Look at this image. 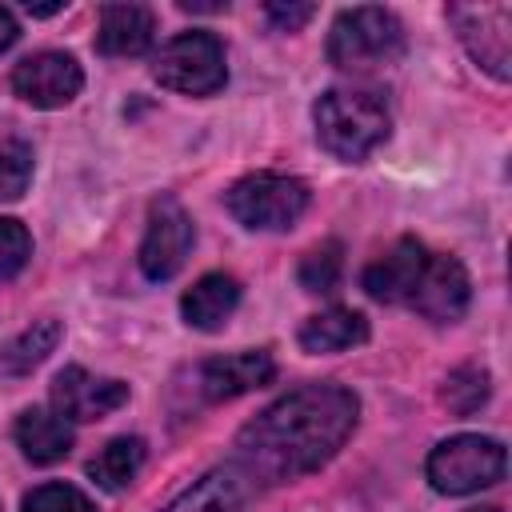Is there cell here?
Masks as SVG:
<instances>
[{"label": "cell", "mask_w": 512, "mask_h": 512, "mask_svg": "<svg viewBox=\"0 0 512 512\" xmlns=\"http://www.w3.org/2000/svg\"><path fill=\"white\" fill-rule=\"evenodd\" d=\"M32 256V236L20 220L12 216H0V280L16 276Z\"/></svg>", "instance_id": "25"}, {"label": "cell", "mask_w": 512, "mask_h": 512, "mask_svg": "<svg viewBox=\"0 0 512 512\" xmlns=\"http://www.w3.org/2000/svg\"><path fill=\"white\" fill-rule=\"evenodd\" d=\"M312 120L320 144L340 160H364L372 148L388 140L392 128L384 100L376 92H352V88L324 92L312 108Z\"/></svg>", "instance_id": "2"}, {"label": "cell", "mask_w": 512, "mask_h": 512, "mask_svg": "<svg viewBox=\"0 0 512 512\" xmlns=\"http://www.w3.org/2000/svg\"><path fill=\"white\" fill-rule=\"evenodd\" d=\"M468 512H500V508H492V504H488V508H468Z\"/></svg>", "instance_id": "29"}, {"label": "cell", "mask_w": 512, "mask_h": 512, "mask_svg": "<svg viewBox=\"0 0 512 512\" xmlns=\"http://www.w3.org/2000/svg\"><path fill=\"white\" fill-rule=\"evenodd\" d=\"M468 296H472V284H468L464 264L456 256L428 252V264L408 296V308H416L432 324H452L468 312Z\"/></svg>", "instance_id": "10"}, {"label": "cell", "mask_w": 512, "mask_h": 512, "mask_svg": "<svg viewBox=\"0 0 512 512\" xmlns=\"http://www.w3.org/2000/svg\"><path fill=\"white\" fill-rule=\"evenodd\" d=\"M16 444L32 464H56L72 448V428L60 412L48 408H28L16 420Z\"/></svg>", "instance_id": "17"}, {"label": "cell", "mask_w": 512, "mask_h": 512, "mask_svg": "<svg viewBox=\"0 0 512 512\" xmlns=\"http://www.w3.org/2000/svg\"><path fill=\"white\" fill-rule=\"evenodd\" d=\"M152 76L184 96H212L224 88L228 68H224V48L212 32H180L172 36L152 64Z\"/></svg>", "instance_id": "6"}, {"label": "cell", "mask_w": 512, "mask_h": 512, "mask_svg": "<svg viewBox=\"0 0 512 512\" xmlns=\"http://www.w3.org/2000/svg\"><path fill=\"white\" fill-rule=\"evenodd\" d=\"M156 36V16L144 4H104L100 8V28H96V48L104 56H140L152 48Z\"/></svg>", "instance_id": "15"}, {"label": "cell", "mask_w": 512, "mask_h": 512, "mask_svg": "<svg viewBox=\"0 0 512 512\" xmlns=\"http://www.w3.org/2000/svg\"><path fill=\"white\" fill-rule=\"evenodd\" d=\"M84 88V72L68 52H36L12 68V92L32 108H64Z\"/></svg>", "instance_id": "9"}, {"label": "cell", "mask_w": 512, "mask_h": 512, "mask_svg": "<svg viewBox=\"0 0 512 512\" xmlns=\"http://www.w3.org/2000/svg\"><path fill=\"white\" fill-rule=\"evenodd\" d=\"M256 492V480L236 468V464H224L208 476H200L192 488H184L164 512H240Z\"/></svg>", "instance_id": "14"}, {"label": "cell", "mask_w": 512, "mask_h": 512, "mask_svg": "<svg viewBox=\"0 0 512 512\" xmlns=\"http://www.w3.org/2000/svg\"><path fill=\"white\" fill-rule=\"evenodd\" d=\"M236 304H240V284H236V276H228V272H208V276H200V280L184 292L180 312H184V320H188L192 328L216 332V328H224V320L236 312Z\"/></svg>", "instance_id": "16"}, {"label": "cell", "mask_w": 512, "mask_h": 512, "mask_svg": "<svg viewBox=\"0 0 512 512\" xmlns=\"http://www.w3.org/2000/svg\"><path fill=\"white\" fill-rule=\"evenodd\" d=\"M16 36H20V28H16V16H12L8 8H0V52H8V48L16 44Z\"/></svg>", "instance_id": "27"}, {"label": "cell", "mask_w": 512, "mask_h": 512, "mask_svg": "<svg viewBox=\"0 0 512 512\" xmlns=\"http://www.w3.org/2000/svg\"><path fill=\"white\" fill-rule=\"evenodd\" d=\"M504 464L508 460H504V444L500 440L476 436V432L448 436L428 456V484L436 492H448V496L480 492V488H492L504 476Z\"/></svg>", "instance_id": "4"}, {"label": "cell", "mask_w": 512, "mask_h": 512, "mask_svg": "<svg viewBox=\"0 0 512 512\" xmlns=\"http://www.w3.org/2000/svg\"><path fill=\"white\" fill-rule=\"evenodd\" d=\"M192 240H196V228H192V216L180 208V200L176 196L152 200L148 232L140 244V272L148 280H172L192 252Z\"/></svg>", "instance_id": "8"}, {"label": "cell", "mask_w": 512, "mask_h": 512, "mask_svg": "<svg viewBox=\"0 0 512 512\" xmlns=\"http://www.w3.org/2000/svg\"><path fill=\"white\" fill-rule=\"evenodd\" d=\"M120 404H128V384L112 380V376H92L80 364L56 372V380H52V408L64 420H80V424L100 420V416L116 412Z\"/></svg>", "instance_id": "11"}, {"label": "cell", "mask_w": 512, "mask_h": 512, "mask_svg": "<svg viewBox=\"0 0 512 512\" xmlns=\"http://www.w3.org/2000/svg\"><path fill=\"white\" fill-rule=\"evenodd\" d=\"M20 512H96L92 500L72 484H40L24 496Z\"/></svg>", "instance_id": "24"}, {"label": "cell", "mask_w": 512, "mask_h": 512, "mask_svg": "<svg viewBox=\"0 0 512 512\" xmlns=\"http://www.w3.org/2000/svg\"><path fill=\"white\" fill-rule=\"evenodd\" d=\"M368 340V320L352 308H328L304 320L300 328V348L304 352H344Z\"/></svg>", "instance_id": "18"}, {"label": "cell", "mask_w": 512, "mask_h": 512, "mask_svg": "<svg viewBox=\"0 0 512 512\" xmlns=\"http://www.w3.org/2000/svg\"><path fill=\"white\" fill-rule=\"evenodd\" d=\"M404 56V24L388 8H348L328 32V60L344 72H372Z\"/></svg>", "instance_id": "3"}, {"label": "cell", "mask_w": 512, "mask_h": 512, "mask_svg": "<svg viewBox=\"0 0 512 512\" xmlns=\"http://www.w3.org/2000/svg\"><path fill=\"white\" fill-rule=\"evenodd\" d=\"M144 464V440L140 436H116L108 440L92 460H88V476L108 488V492H120Z\"/></svg>", "instance_id": "19"}, {"label": "cell", "mask_w": 512, "mask_h": 512, "mask_svg": "<svg viewBox=\"0 0 512 512\" xmlns=\"http://www.w3.org/2000/svg\"><path fill=\"white\" fill-rule=\"evenodd\" d=\"M448 20L484 72L496 80L512 76V4H452Z\"/></svg>", "instance_id": "7"}, {"label": "cell", "mask_w": 512, "mask_h": 512, "mask_svg": "<svg viewBox=\"0 0 512 512\" xmlns=\"http://www.w3.org/2000/svg\"><path fill=\"white\" fill-rule=\"evenodd\" d=\"M276 376V360L264 348L236 352V356H216L200 364V392L208 400H232L252 388H264Z\"/></svg>", "instance_id": "13"}, {"label": "cell", "mask_w": 512, "mask_h": 512, "mask_svg": "<svg viewBox=\"0 0 512 512\" xmlns=\"http://www.w3.org/2000/svg\"><path fill=\"white\" fill-rule=\"evenodd\" d=\"M424 264H428V248H424L420 240L404 236V240H396L380 260H372V264L364 268L360 284H364V292H368L372 300L408 304V296H412V288H416Z\"/></svg>", "instance_id": "12"}, {"label": "cell", "mask_w": 512, "mask_h": 512, "mask_svg": "<svg viewBox=\"0 0 512 512\" xmlns=\"http://www.w3.org/2000/svg\"><path fill=\"white\" fill-rule=\"evenodd\" d=\"M356 420L360 400L344 384H304L240 428L232 464L244 468L256 488L300 480L344 448Z\"/></svg>", "instance_id": "1"}, {"label": "cell", "mask_w": 512, "mask_h": 512, "mask_svg": "<svg viewBox=\"0 0 512 512\" xmlns=\"http://www.w3.org/2000/svg\"><path fill=\"white\" fill-rule=\"evenodd\" d=\"M228 212L244 224V228H260V232H280L292 228L304 208H308V184L296 176H280V172H256L244 176L228 188L224 196Z\"/></svg>", "instance_id": "5"}, {"label": "cell", "mask_w": 512, "mask_h": 512, "mask_svg": "<svg viewBox=\"0 0 512 512\" xmlns=\"http://www.w3.org/2000/svg\"><path fill=\"white\" fill-rule=\"evenodd\" d=\"M32 180V148L24 140H0V200H20Z\"/></svg>", "instance_id": "23"}, {"label": "cell", "mask_w": 512, "mask_h": 512, "mask_svg": "<svg viewBox=\"0 0 512 512\" xmlns=\"http://www.w3.org/2000/svg\"><path fill=\"white\" fill-rule=\"evenodd\" d=\"M56 340H60V324H56V320H36V324H28V328L0 352L4 372H12V376L32 372L36 364L48 360V352L56 348Z\"/></svg>", "instance_id": "20"}, {"label": "cell", "mask_w": 512, "mask_h": 512, "mask_svg": "<svg viewBox=\"0 0 512 512\" xmlns=\"http://www.w3.org/2000/svg\"><path fill=\"white\" fill-rule=\"evenodd\" d=\"M64 4H28V12L32 16H52V12H60Z\"/></svg>", "instance_id": "28"}, {"label": "cell", "mask_w": 512, "mask_h": 512, "mask_svg": "<svg viewBox=\"0 0 512 512\" xmlns=\"http://www.w3.org/2000/svg\"><path fill=\"white\" fill-rule=\"evenodd\" d=\"M488 392H492V384H488V372L484 368H456L448 380H444V404L456 412V416H468V412H476L484 400H488Z\"/></svg>", "instance_id": "22"}, {"label": "cell", "mask_w": 512, "mask_h": 512, "mask_svg": "<svg viewBox=\"0 0 512 512\" xmlns=\"http://www.w3.org/2000/svg\"><path fill=\"white\" fill-rule=\"evenodd\" d=\"M340 272H344V248H340V240H324V244H316L300 260V284L308 292H336Z\"/></svg>", "instance_id": "21"}, {"label": "cell", "mask_w": 512, "mask_h": 512, "mask_svg": "<svg viewBox=\"0 0 512 512\" xmlns=\"http://www.w3.org/2000/svg\"><path fill=\"white\" fill-rule=\"evenodd\" d=\"M264 16H268L280 32H296V28H304V24L316 16V8H312V4H264Z\"/></svg>", "instance_id": "26"}]
</instances>
